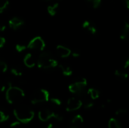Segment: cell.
Wrapping results in <instances>:
<instances>
[{
	"instance_id": "cell-7",
	"label": "cell",
	"mask_w": 129,
	"mask_h": 128,
	"mask_svg": "<svg viewBox=\"0 0 129 128\" xmlns=\"http://www.w3.org/2000/svg\"><path fill=\"white\" fill-rule=\"evenodd\" d=\"M83 105L82 101L76 97H71L67 100L66 110L67 112H74L79 109Z\"/></svg>"
},
{
	"instance_id": "cell-31",
	"label": "cell",
	"mask_w": 129,
	"mask_h": 128,
	"mask_svg": "<svg viewBox=\"0 0 129 128\" xmlns=\"http://www.w3.org/2000/svg\"><path fill=\"white\" fill-rule=\"evenodd\" d=\"M54 119L57 120V121H60H60H63V116L62 115H60V114L56 113L55 117H54Z\"/></svg>"
},
{
	"instance_id": "cell-19",
	"label": "cell",
	"mask_w": 129,
	"mask_h": 128,
	"mask_svg": "<svg viewBox=\"0 0 129 128\" xmlns=\"http://www.w3.org/2000/svg\"><path fill=\"white\" fill-rule=\"evenodd\" d=\"M115 75H116L118 78H119V79H121V80H123V81L126 80V79L128 78V73H127L125 71L121 70V69H117V70H116V71H115Z\"/></svg>"
},
{
	"instance_id": "cell-1",
	"label": "cell",
	"mask_w": 129,
	"mask_h": 128,
	"mask_svg": "<svg viewBox=\"0 0 129 128\" xmlns=\"http://www.w3.org/2000/svg\"><path fill=\"white\" fill-rule=\"evenodd\" d=\"M38 68L43 69H51L58 66V62L53 54L48 51H43L36 60Z\"/></svg>"
},
{
	"instance_id": "cell-17",
	"label": "cell",
	"mask_w": 129,
	"mask_h": 128,
	"mask_svg": "<svg viewBox=\"0 0 129 128\" xmlns=\"http://www.w3.org/2000/svg\"><path fill=\"white\" fill-rule=\"evenodd\" d=\"M87 94L91 100H97L100 97V91L94 88H89L87 91Z\"/></svg>"
},
{
	"instance_id": "cell-3",
	"label": "cell",
	"mask_w": 129,
	"mask_h": 128,
	"mask_svg": "<svg viewBox=\"0 0 129 128\" xmlns=\"http://www.w3.org/2000/svg\"><path fill=\"white\" fill-rule=\"evenodd\" d=\"M17 120L23 124L29 123L34 118V112L26 106H19L14 109Z\"/></svg>"
},
{
	"instance_id": "cell-9",
	"label": "cell",
	"mask_w": 129,
	"mask_h": 128,
	"mask_svg": "<svg viewBox=\"0 0 129 128\" xmlns=\"http://www.w3.org/2000/svg\"><path fill=\"white\" fill-rule=\"evenodd\" d=\"M82 28L91 35H96L98 33V28L96 25L90 20H85L82 23Z\"/></svg>"
},
{
	"instance_id": "cell-21",
	"label": "cell",
	"mask_w": 129,
	"mask_h": 128,
	"mask_svg": "<svg viewBox=\"0 0 129 128\" xmlns=\"http://www.w3.org/2000/svg\"><path fill=\"white\" fill-rule=\"evenodd\" d=\"M9 5L8 0H0V14L3 13Z\"/></svg>"
},
{
	"instance_id": "cell-14",
	"label": "cell",
	"mask_w": 129,
	"mask_h": 128,
	"mask_svg": "<svg viewBox=\"0 0 129 128\" xmlns=\"http://www.w3.org/2000/svg\"><path fill=\"white\" fill-rule=\"evenodd\" d=\"M129 33V23L128 21L126 20L124 22L123 26L122 28L121 32H120V38L122 40H125L128 38Z\"/></svg>"
},
{
	"instance_id": "cell-2",
	"label": "cell",
	"mask_w": 129,
	"mask_h": 128,
	"mask_svg": "<svg viewBox=\"0 0 129 128\" xmlns=\"http://www.w3.org/2000/svg\"><path fill=\"white\" fill-rule=\"evenodd\" d=\"M25 97V93L23 89L19 87L13 86L11 83L5 93V98L8 103L17 104L20 103Z\"/></svg>"
},
{
	"instance_id": "cell-5",
	"label": "cell",
	"mask_w": 129,
	"mask_h": 128,
	"mask_svg": "<svg viewBox=\"0 0 129 128\" xmlns=\"http://www.w3.org/2000/svg\"><path fill=\"white\" fill-rule=\"evenodd\" d=\"M50 98L49 92L45 89H39L36 91L31 97V103L33 104H39L48 102Z\"/></svg>"
},
{
	"instance_id": "cell-35",
	"label": "cell",
	"mask_w": 129,
	"mask_h": 128,
	"mask_svg": "<svg viewBox=\"0 0 129 128\" xmlns=\"http://www.w3.org/2000/svg\"><path fill=\"white\" fill-rule=\"evenodd\" d=\"M5 89V85L2 81H0V93L3 92Z\"/></svg>"
},
{
	"instance_id": "cell-8",
	"label": "cell",
	"mask_w": 129,
	"mask_h": 128,
	"mask_svg": "<svg viewBox=\"0 0 129 128\" xmlns=\"http://www.w3.org/2000/svg\"><path fill=\"white\" fill-rule=\"evenodd\" d=\"M56 113L48 109H43L40 110L38 113L39 119L42 122H46L51 118H54Z\"/></svg>"
},
{
	"instance_id": "cell-32",
	"label": "cell",
	"mask_w": 129,
	"mask_h": 128,
	"mask_svg": "<svg viewBox=\"0 0 129 128\" xmlns=\"http://www.w3.org/2000/svg\"><path fill=\"white\" fill-rule=\"evenodd\" d=\"M129 66V59L128 58H126L124 61H123V67L125 69H128Z\"/></svg>"
},
{
	"instance_id": "cell-22",
	"label": "cell",
	"mask_w": 129,
	"mask_h": 128,
	"mask_svg": "<svg viewBox=\"0 0 129 128\" xmlns=\"http://www.w3.org/2000/svg\"><path fill=\"white\" fill-rule=\"evenodd\" d=\"M10 71H11V73L12 75H14V76H16V77H20V76H22V75H23L22 71H21L20 69L17 68V67H13V68H11V69H10Z\"/></svg>"
},
{
	"instance_id": "cell-34",
	"label": "cell",
	"mask_w": 129,
	"mask_h": 128,
	"mask_svg": "<svg viewBox=\"0 0 129 128\" xmlns=\"http://www.w3.org/2000/svg\"><path fill=\"white\" fill-rule=\"evenodd\" d=\"M6 29V25L3 23H0V32H4Z\"/></svg>"
},
{
	"instance_id": "cell-6",
	"label": "cell",
	"mask_w": 129,
	"mask_h": 128,
	"mask_svg": "<svg viewBox=\"0 0 129 128\" xmlns=\"http://www.w3.org/2000/svg\"><path fill=\"white\" fill-rule=\"evenodd\" d=\"M45 48V42L40 36L33 38L27 45V48L35 51H43Z\"/></svg>"
},
{
	"instance_id": "cell-33",
	"label": "cell",
	"mask_w": 129,
	"mask_h": 128,
	"mask_svg": "<svg viewBox=\"0 0 129 128\" xmlns=\"http://www.w3.org/2000/svg\"><path fill=\"white\" fill-rule=\"evenodd\" d=\"M5 42H6L5 38H3V37H2V36H0V48H2V47L5 45Z\"/></svg>"
},
{
	"instance_id": "cell-24",
	"label": "cell",
	"mask_w": 129,
	"mask_h": 128,
	"mask_svg": "<svg viewBox=\"0 0 129 128\" xmlns=\"http://www.w3.org/2000/svg\"><path fill=\"white\" fill-rule=\"evenodd\" d=\"M8 70V66L7 64L0 60V73H5Z\"/></svg>"
},
{
	"instance_id": "cell-12",
	"label": "cell",
	"mask_w": 129,
	"mask_h": 128,
	"mask_svg": "<svg viewBox=\"0 0 129 128\" xmlns=\"http://www.w3.org/2000/svg\"><path fill=\"white\" fill-rule=\"evenodd\" d=\"M23 63L26 67L31 69L36 65V60L35 59V57L32 54L28 53L25 55L23 58Z\"/></svg>"
},
{
	"instance_id": "cell-20",
	"label": "cell",
	"mask_w": 129,
	"mask_h": 128,
	"mask_svg": "<svg viewBox=\"0 0 129 128\" xmlns=\"http://www.w3.org/2000/svg\"><path fill=\"white\" fill-rule=\"evenodd\" d=\"M26 48H27V45H26L23 43H17L15 45V50L19 53L24 51Z\"/></svg>"
},
{
	"instance_id": "cell-27",
	"label": "cell",
	"mask_w": 129,
	"mask_h": 128,
	"mask_svg": "<svg viewBox=\"0 0 129 128\" xmlns=\"http://www.w3.org/2000/svg\"><path fill=\"white\" fill-rule=\"evenodd\" d=\"M9 118V116L8 115H6L5 112H3L2 111L0 110V123L5 122L6 121H8Z\"/></svg>"
},
{
	"instance_id": "cell-28",
	"label": "cell",
	"mask_w": 129,
	"mask_h": 128,
	"mask_svg": "<svg viewBox=\"0 0 129 128\" xmlns=\"http://www.w3.org/2000/svg\"><path fill=\"white\" fill-rule=\"evenodd\" d=\"M94 103L91 101V100H88V101H86L85 103V104H84V107L85 108V109H91V108H93L94 107Z\"/></svg>"
},
{
	"instance_id": "cell-18",
	"label": "cell",
	"mask_w": 129,
	"mask_h": 128,
	"mask_svg": "<svg viewBox=\"0 0 129 128\" xmlns=\"http://www.w3.org/2000/svg\"><path fill=\"white\" fill-rule=\"evenodd\" d=\"M108 128H122V127L118 120H116L114 118H112L109 120Z\"/></svg>"
},
{
	"instance_id": "cell-38",
	"label": "cell",
	"mask_w": 129,
	"mask_h": 128,
	"mask_svg": "<svg viewBox=\"0 0 129 128\" xmlns=\"http://www.w3.org/2000/svg\"><path fill=\"white\" fill-rule=\"evenodd\" d=\"M47 1H49V0H47Z\"/></svg>"
},
{
	"instance_id": "cell-16",
	"label": "cell",
	"mask_w": 129,
	"mask_h": 128,
	"mask_svg": "<svg viewBox=\"0 0 129 128\" xmlns=\"http://www.w3.org/2000/svg\"><path fill=\"white\" fill-rule=\"evenodd\" d=\"M58 66L64 76H70L73 74V69H71L70 66L66 64H60L58 65Z\"/></svg>"
},
{
	"instance_id": "cell-30",
	"label": "cell",
	"mask_w": 129,
	"mask_h": 128,
	"mask_svg": "<svg viewBox=\"0 0 129 128\" xmlns=\"http://www.w3.org/2000/svg\"><path fill=\"white\" fill-rule=\"evenodd\" d=\"M9 128H21V123L18 121L16 122H14L10 125Z\"/></svg>"
},
{
	"instance_id": "cell-11",
	"label": "cell",
	"mask_w": 129,
	"mask_h": 128,
	"mask_svg": "<svg viewBox=\"0 0 129 128\" xmlns=\"http://www.w3.org/2000/svg\"><path fill=\"white\" fill-rule=\"evenodd\" d=\"M56 52L59 57H60L62 58H67L70 56L71 50L64 45H58L56 47Z\"/></svg>"
},
{
	"instance_id": "cell-4",
	"label": "cell",
	"mask_w": 129,
	"mask_h": 128,
	"mask_svg": "<svg viewBox=\"0 0 129 128\" xmlns=\"http://www.w3.org/2000/svg\"><path fill=\"white\" fill-rule=\"evenodd\" d=\"M87 85H88L87 80L85 78H80L79 80H77L75 82L70 84L68 87V89L72 94L81 95L85 92Z\"/></svg>"
},
{
	"instance_id": "cell-26",
	"label": "cell",
	"mask_w": 129,
	"mask_h": 128,
	"mask_svg": "<svg viewBox=\"0 0 129 128\" xmlns=\"http://www.w3.org/2000/svg\"><path fill=\"white\" fill-rule=\"evenodd\" d=\"M50 101H51V103L53 105H54V106H61V104H62L61 100H60V99H58V98L52 97V98H51Z\"/></svg>"
},
{
	"instance_id": "cell-23",
	"label": "cell",
	"mask_w": 129,
	"mask_h": 128,
	"mask_svg": "<svg viewBox=\"0 0 129 128\" xmlns=\"http://www.w3.org/2000/svg\"><path fill=\"white\" fill-rule=\"evenodd\" d=\"M86 1L94 8H98L101 3V0H86Z\"/></svg>"
},
{
	"instance_id": "cell-37",
	"label": "cell",
	"mask_w": 129,
	"mask_h": 128,
	"mask_svg": "<svg viewBox=\"0 0 129 128\" xmlns=\"http://www.w3.org/2000/svg\"><path fill=\"white\" fill-rule=\"evenodd\" d=\"M123 1V3L124 5H125L126 8H129V0H122Z\"/></svg>"
},
{
	"instance_id": "cell-25",
	"label": "cell",
	"mask_w": 129,
	"mask_h": 128,
	"mask_svg": "<svg viewBox=\"0 0 129 128\" xmlns=\"http://www.w3.org/2000/svg\"><path fill=\"white\" fill-rule=\"evenodd\" d=\"M128 113V111L125 109H119L116 112V115L119 117H123L125 116Z\"/></svg>"
},
{
	"instance_id": "cell-13",
	"label": "cell",
	"mask_w": 129,
	"mask_h": 128,
	"mask_svg": "<svg viewBox=\"0 0 129 128\" xmlns=\"http://www.w3.org/2000/svg\"><path fill=\"white\" fill-rule=\"evenodd\" d=\"M84 124V119L82 115H76L71 121L70 128H81Z\"/></svg>"
},
{
	"instance_id": "cell-36",
	"label": "cell",
	"mask_w": 129,
	"mask_h": 128,
	"mask_svg": "<svg viewBox=\"0 0 129 128\" xmlns=\"http://www.w3.org/2000/svg\"><path fill=\"white\" fill-rule=\"evenodd\" d=\"M47 128H60V127H58L57 125H55L54 124H49Z\"/></svg>"
},
{
	"instance_id": "cell-10",
	"label": "cell",
	"mask_w": 129,
	"mask_h": 128,
	"mask_svg": "<svg viewBox=\"0 0 129 128\" xmlns=\"http://www.w3.org/2000/svg\"><path fill=\"white\" fill-rule=\"evenodd\" d=\"M24 24V21L17 17H12L11 19L9 20L8 21V26L11 29H14V30H17L19 28H20L21 26H23Z\"/></svg>"
},
{
	"instance_id": "cell-29",
	"label": "cell",
	"mask_w": 129,
	"mask_h": 128,
	"mask_svg": "<svg viewBox=\"0 0 129 128\" xmlns=\"http://www.w3.org/2000/svg\"><path fill=\"white\" fill-rule=\"evenodd\" d=\"M70 55H71L73 57L77 58V57H80V55H81V52H80L79 50L76 49V50H74V51H71V54H70Z\"/></svg>"
},
{
	"instance_id": "cell-15",
	"label": "cell",
	"mask_w": 129,
	"mask_h": 128,
	"mask_svg": "<svg viewBox=\"0 0 129 128\" xmlns=\"http://www.w3.org/2000/svg\"><path fill=\"white\" fill-rule=\"evenodd\" d=\"M58 9H59V3L56 2V3H54L53 5H48L47 8V11L50 16L54 17L55 15H57L58 12Z\"/></svg>"
}]
</instances>
